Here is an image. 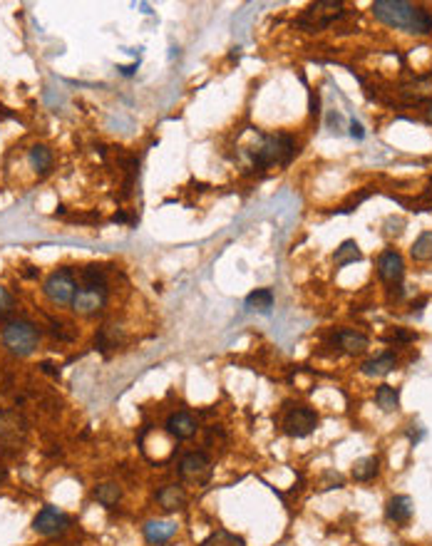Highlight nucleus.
Listing matches in <instances>:
<instances>
[{
	"label": "nucleus",
	"instance_id": "nucleus-7",
	"mask_svg": "<svg viewBox=\"0 0 432 546\" xmlns=\"http://www.w3.org/2000/svg\"><path fill=\"white\" fill-rule=\"evenodd\" d=\"M179 477L191 485H206L211 477V460L204 452H186L179 462Z\"/></svg>",
	"mask_w": 432,
	"mask_h": 546
},
{
	"label": "nucleus",
	"instance_id": "nucleus-19",
	"mask_svg": "<svg viewBox=\"0 0 432 546\" xmlns=\"http://www.w3.org/2000/svg\"><path fill=\"white\" fill-rule=\"evenodd\" d=\"M361 258H363V253H361V248H358V243L353 241V238H348V241H343L341 246L336 248L333 261H336L338 268H343V266H348V263L361 261Z\"/></svg>",
	"mask_w": 432,
	"mask_h": 546
},
{
	"label": "nucleus",
	"instance_id": "nucleus-33",
	"mask_svg": "<svg viewBox=\"0 0 432 546\" xmlns=\"http://www.w3.org/2000/svg\"><path fill=\"white\" fill-rule=\"evenodd\" d=\"M5 477H8V472H5V467H0V482H3Z\"/></svg>",
	"mask_w": 432,
	"mask_h": 546
},
{
	"label": "nucleus",
	"instance_id": "nucleus-8",
	"mask_svg": "<svg viewBox=\"0 0 432 546\" xmlns=\"http://www.w3.org/2000/svg\"><path fill=\"white\" fill-rule=\"evenodd\" d=\"M67 527H70V517L55 507H45L43 512L33 519V529L38 534H43V537H57V534H62Z\"/></svg>",
	"mask_w": 432,
	"mask_h": 546
},
{
	"label": "nucleus",
	"instance_id": "nucleus-18",
	"mask_svg": "<svg viewBox=\"0 0 432 546\" xmlns=\"http://www.w3.org/2000/svg\"><path fill=\"white\" fill-rule=\"evenodd\" d=\"M378 470H380L378 457H361V460L353 465L351 475L356 482H371V480H376Z\"/></svg>",
	"mask_w": 432,
	"mask_h": 546
},
{
	"label": "nucleus",
	"instance_id": "nucleus-21",
	"mask_svg": "<svg viewBox=\"0 0 432 546\" xmlns=\"http://www.w3.org/2000/svg\"><path fill=\"white\" fill-rule=\"evenodd\" d=\"M376 403L383 413H395L400 408V393L393 385H380L376 390Z\"/></svg>",
	"mask_w": 432,
	"mask_h": 546
},
{
	"label": "nucleus",
	"instance_id": "nucleus-4",
	"mask_svg": "<svg viewBox=\"0 0 432 546\" xmlns=\"http://www.w3.org/2000/svg\"><path fill=\"white\" fill-rule=\"evenodd\" d=\"M343 15H346V10H343L341 3H333V0H321V3L306 8V13L298 18V25L308 30V33H318V30L328 28L333 20L343 18Z\"/></svg>",
	"mask_w": 432,
	"mask_h": 546
},
{
	"label": "nucleus",
	"instance_id": "nucleus-6",
	"mask_svg": "<svg viewBox=\"0 0 432 546\" xmlns=\"http://www.w3.org/2000/svg\"><path fill=\"white\" fill-rule=\"evenodd\" d=\"M318 428V413L306 405H298V408L288 410L283 418V433L288 437H308L313 430Z\"/></svg>",
	"mask_w": 432,
	"mask_h": 546
},
{
	"label": "nucleus",
	"instance_id": "nucleus-15",
	"mask_svg": "<svg viewBox=\"0 0 432 546\" xmlns=\"http://www.w3.org/2000/svg\"><path fill=\"white\" fill-rule=\"evenodd\" d=\"M336 340H338V345H341L346 353H351V355H358V353H366L368 345H371V340H368L366 333L351 330V328H346V330H338Z\"/></svg>",
	"mask_w": 432,
	"mask_h": 546
},
{
	"label": "nucleus",
	"instance_id": "nucleus-10",
	"mask_svg": "<svg viewBox=\"0 0 432 546\" xmlns=\"http://www.w3.org/2000/svg\"><path fill=\"white\" fill-rule=\"evenodd\" d=\"M378 275L385 280V283L400 285V280H403L405 275V261L403 256H400L398 251H393V248H388V251L380 253L378 258Z\"/></svg>",
	"mask_w": 432,
	"mask_h": 546
},
{
	"label": "nucleus",
	"instance_id": "nucleus-1",
	"mask_svg": "<svg viewBox=\"0 0 432 546\" xmlns=\"http://www.w3.org/2000/svg\"><path fill=\"white\" fill-rule=\"evenodd\" d=\"M293 154H296V144L291 134H271V137L261 139V144L253 149L251 157L258 169H266V166H273V164L286 166Z\"/></svg>",
	"mask_w": 432,
	"mask_h": 546
},
{
	"label": "nucleus",
	"instance_id": "nucleus-24",
	"mask_svg": "<svg viewBox=\"0 0 432 546\" xmlns=\"http://www.w3.org/2000/svg\"><path fill=\"white\" fill-rule=\"evenodd\" d=\"M415 261H432V231H423L418 238H415L413 248H410Z\"/></svg>",
	"mask_w": 432,
	"mask_h": 546
},
{
	"label": "nucleus",
	"instance_id": "nucleus-22",
	"mask_svg": "<svg viewBox=\"0 0 432 546\" xmlns=\"http://www.w3.org/2000/svg\"><path fill=\"white\" fill-rule=\"evenodd\" d=\"M92 497H95L97 502L102 504V507H114V504L122 499V490H119V485H114V482H105V485H97L95 487Z\"/></svg>",
	"mask_w": 432,
	"mask_h": 546
},
{
	"label": "nucleus",
	"instance_id": "nucleus-12",
	"mask_svg": "<svg viewBox=\"0 0 432 546\" xmlns=\"http://www.w3.org/2000/svg\"><path fill=\"white\" fill-rule=\"evenodd\" d=\"M176 532H179V524L169 522V519H152V522L144 524V539L154 546L171 542L176 537Z\"/></svg>",
	"mask_w": 432,
	"mask_h": 546
},
{
	"label": "nucleus",
	"instance_id": "nucleus-23",
	"mask_svg": "<svg viewBox=\"0 0 432 546\" xmlns=\"http://www.w3.org/2000/svg\"><path fill=\"white\" fill-rule=\"evenodd\" d=\"M30 164H33V169L38 171V174H48L50 166H53V154H50V149L45 147V144H35V147L30 149Z\"/></svg>",
	"mask_w": 432,
	"mask_h": 546
},
{
	"label": "nucleus",
	"instance_id": "nucleus-30",
	"mask_svg": "<svg viewBox=\"0 0 432 546\" xmlns=\"http://www.w3.org/2000/svg\"><path fill=\"white\" fill-rule=\"evenodd\" d=\"M351 134H353L356 139H363V137H366V132H363V124L356 122V119L351 122Z\"/></svg>",
	"mask_w": 432,
	"mask_h": 546
},
{
	"label": "nucleus",
	"instance_id": "nucleus-31",
	"mask_svg": "<svg viewBox=\"0 0 432 546\" xmlns=\"http://www.w3.org/2000/svg\"><path fill=\"white\" fill-rule=\"evenodd\" d=\"M425 122L432 124V105H430L428 109H425Z\"/></svg>",
	"mask_w": 432,
	"mask_h": 546
},
{
	"label": "nucleus",
	"instance_id": "nucleus-14",
	"mask_svg": "<svg viewBox=\"0 0 432 546\" xmlns=\"http://www.w3.org/2000/svg\"><path fill=\"white\" fill-rule=\"evenodd\" d=\"M157 502L164 512H181L186 507V492L179 485H164L157 492Z\"/></svg>",
	"mask_w": 432,
	"mask_h": 546
},
{
	"label": "nucleus",
	"instance_id": "nucleus-13",
	"mask_svg": "<svg viewBox=\"0 0 432 546\" xmlns=\"http://www.w3.org/2000/svg\"><path fill=\"white\" fill-rule=\"evenodd\" d=\"M166 433H169L171 437H176V440H189V437L196 435V430H199V425H196L194 415L189 413H171L169 418H166Z\"/></svg>",
	"mask_w": 432,
	"mask_h": 546
},
{
	"label": "nucleus",
	"instance_id": "nucleus-29",
	"mask_svg": "<svg viewBox=\"0 0 432 546\" xmlns=\"http://www.w3.org/2000/svg\"><path fill=\"white\" fill-rule=\"evenodd\" d=\"M10 308H13V295H10L8 290L3 288V285H0V310H5V313H8Z\"/></svg>",
	"mask_w": 432,
	"mask_h": 546
},
{
	"label": "nucleus",
	"instance_id": "nucleus-26",
	"mask_svg": "<svg viewBox=\"0 0 432 546\" xmlns=\"http://www.w3.org/2000/svg\"><path fill=\"white\" fill-rule=\"evenodd\" d=\"M82 285H92V288H105V273L97 266L82 268Z\"/></svg>",
	"mask_w": 432,
	"mask_h": 546
},
{
	"label": "nucleus",
	"instance_id": "nucleus-3",
	"mask_svg": "<svg viewBox=\"0 0 432 546\" xmlns=\"http://www.w3.org/2000/svg\"><path fill=\"white\" fill-rule=\"evenodd\" d=\"M415 13H418V5L405 3V0H376L373 3V15L380 23L390 25V28L408 30V33L413 28Z\"/></svg>",
	"mask_w": 432,
	"mask_h": 546
},
{
	"label": "nucleus",
	"instance_id": "nucleus-9",
	"mask_svg": "<svg viewBox=\"0 0 432 546\" xmlns=\"http://www.w3.org/2000/svg\"><path fill=\"white\" fill-rule=\"evenodd\" d=\"M107 300V288H92V285H82L77 288L75 298H72V308L80 315H92L105 305Z\"/></svg>",
	"mask_w": 432,
	"mask_h": 546
},
{
	"label": "nucleus",
	"instance_id": "nucleus-11",
	"mask_svg": "<svg viewBox=\"0 0 432 546\" xmlns=\"http://www.w3.org/2000/svg\"><path fill=\"white\" fill-rule=\"evenodd\" d=\"M385 517H388V522L398 524V527H408L410 519H413V499L408 494L390 497L388 504H385Z\"/></svg>",
	"mask_w": 432,
	"mask_h": 546
},
{
	"label": "nucleus",
	"instance_id": "nucleus-27",
	"mask_svg": "<svg viewBox=\"0 0 432 546\" xmlns=\"http://www.w3.org/2000/svg\"><path fill=\"white\" fill-rule=\"evenodd\" d=\"M385 226H388V228H385V233H388V236H393V233L398 236V233H403L405 221H403V218H388V221H385Z\"/></svg>",
	"mask_w": 432,
	"mask_h": 546
},
{
	"label": "nucleus",
	"instance_id": "nucleus-16",
	"mask_svg": "<svg viewBox=\"0 0 432 546\" xmlns=\"http://www.w3.org/2000/svg\"><path fill=\"white\" fill-rule=\"evenodd\" d=\"M395 365H398V358H395V353H383V355L373 358V360L363 363V373L371 378H383L388 375V373L395 370Z\"/></svg>",
	"mask_w": 432,
	"mask_h": 546
},
{
	"label": "nucleus",
	"instance_id": "nucleus-5",
	"mask_svg": "<svg viewBox=\"0 0 432 546\" xmlns=\"http://www.w3.org/2000/svg\"><path fill=\"white\" fill-rule=\"evenodd\" d=\"M43 293L48 295V300H53L55 305L72 303V298H75V293H77V285H75V275H72L70 268H60V271L50 273L48 278H45Z\"/></svg>",
	"mask_w": 432,
	"mask_h": 546
},
{
	"label": "nucleus",
	"instance_id": "nucleus-32",
	"mask_svg": "<svg viewBox=\"0 0 432 546\" xmlns=\"http://www.w3.org/2000/svg\"><path fill=\"white\" fill-rule=\"evenodd\" d=\"M3 323H8V313H5V310H0V325H3Z\"/></svg>",
	"mask_w": 432,
	"mask_h": 546
},
{
	"label": "nucleus",
	"instance_id": "nucleus-28",
	"mask_svg": "<svg viewBox=\"0 0 432 546\" xmlns=\"http://www.w3.org/2000/svg\"><path fill=\"white\" fill-rule=\"evenodd\" d=\"M393 340H400V343L418 340V333H413V330H403V328H398V330L393 333Z\"/></svg>",
	"mask_w": 432,
	"mask_h": 546
},
{
	"label": "nucleus",
	"instance_id": "nucleus-25",
	"mask_svg": "<svg viewBox=\"0 0 432 546\" xmlns=\"http://www.w3.org/2000/svg\"><path fill=\"white\" fill-rule=\"evenodd\" d=\"M201 546H246V542L241 537H236V534L226 532V529H218V532L209 534Z\"/></svg>",
	"mask_w": 432,
	"mask_h": 546
},
{
	"label": "nucleus",
	"instance_id": "nucleus-20",
	"mask_svg": "<svg viewBox=\"0 0 432 546\" xmlns=\"http://www.w3.org/2000/svg\"><path fill=\"white\" fill-rule=\"evenodd\" d=\"M23 435V423L15 415L0 413V442H18V437Z\"/></svg>",
	"mask_w": 432,
	"mask_h": 546
},
{
	"label": "nucleus",
	"instance_id": "nucleus-2",
	"mask_svg": "<svg viewBox=\"0 0 432 546\" xmlns=\"http://www.w3.org/2000/svg\"><path fill=\"white\" fill-rule=\"evenodd\" d=\"M3 345L8 348L13 355H30V353H35V348H38L40 343V330L35 328L30 320H8V323L3 325Z\"/></svg>",
	"mask_w": 432,
	"mask_h": 546
},
{
	"label": "nucleus",
	"instance_id": "nucleus-17",
	"mask_svg": "<svg viewBox=\"0 0 432 546\" xmlns=\"http://www.w3.org/2000/svg\"><path fill=\"white\" fill-rule=\"evenodd\" d=\"M246 308L256 310L261 315H268L271 308H273V290L271 288H256L253 293L246 295Z\"/></svg>",
	"mask_w": 432,
	"mask_h": 546
}]
</instances>
